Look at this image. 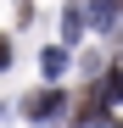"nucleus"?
I'll return each instance as SVG.
<instances>
[{"instance_id":"1","label":"nucleus","mask_w":123,"mask_h":128,"mask_svg":"<svg viewBox=\"0 0 123 128\" xmlns=\"http://www.w3.org/2000/svg\"><path fill=\"white\" fill-rule=\"evenodd\" d=\"M62 106H67V100H62V89H50V84H45V89H28L23 112H28V122H50Z\"/></svg>"},{"instance_id":"2","label":"nucleus","mask_w":123,"mask_h":128,"mask_svg":"<svg viewBox=\"0 0 123 128\" xmlns=\"http://www.w3.org/2000/svg\"><path fill=\"white\" fill-rule=\"evenodd\" d=\"M73 122H78V128L106 122V95H101V89H84V95H78V106H73Z\"/></svg>"},{"instance_id":"3","label":"nucleus","mask_w":123,"mask_h":128,"mask_svg":"<svg viewBox=\"0 0 123 128\" xmlns=\"http://www.w3.org/2000/svg\"><path fill=\"white\" fill-rule=\"evenodd\" d=\"M39 67H45V84H50V78H62V72L73 67V61H67V45H50L45 56H39Z\"/></svg>"},{"instance_id":"4","label":"nucleus","mask_w":123,"mask_h":128,"mask_svg":"<svg viewBox=\"0 0 123 128\" xmlns=\"http://www.w3.org/2000/svg\"><path fill=\"white\" fill-rule=\"evenodd\" d=\"M84 22H90V17H84V6H67V11H62V39L73 45V39L84 34Z\"/></svg>"},{"instance_id":"5","label":"nucleus","mask_w":123,"mask_h":128,"mask_svg":"<svg viewBox=\"0 0 123 128\" xmlns=\"http://www.w3.org/2000/svg\"><path fill=\"white\" fill-rule=\"evenodd\" d=\"M101 95H106V100H123V67H112V72H106V84H101Z\"/></svg>"},{"instance_id":"6","label":"nucleus","mask_w":123,"mask_h":128,"mask_svg":"<svg viewBox=\"0 0 123 128\" xmlns=\"http://www.w3.org/2000/svg\"><path fill=\"white\" fill-rule=\"evenodd\" d=\"M6 67H11V39L0 34V72H6Z\"/></svg>"},{"instance_id":"7","label":"nucleus","mask_w":123,"mask_h":128,"mask_svg":"<svg viewBox=\"0 0 123 128\" xmlns=\"http://www.w3.org/2000/svg\"><path fill=\"white\" fill-rule=\"evenodd\" d=\"M112 128H123V117H117V122H112Z\"/></svg>"},{"instance_id":"8","label":"nucleus","mask_w":123,"mask_h":128,"mask_svg":"<svg viewBox=\"0 0 123 128\" xmlns=\"http://www.w3.org/2000/svg\"><path fill=\"white\" fill-rule=\"evenodd\" d=\"M0 112H6V106H0Z\"/></svg>"},{"instance_id":"9","label":"nucleus","mask_w":123,"mask_h":128,"mask_svg":"<svg viewBox=\"0 0 123 128\" xmlns=\"http://www.w3.org/2000/svg\"><path fill=\"white\" fill-rule=\"evenodd\" d=\"M34 128H39V122H34Z\"/></svg>"}]
</instances>
